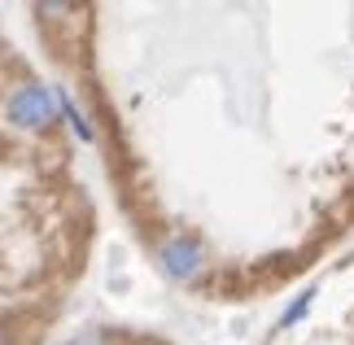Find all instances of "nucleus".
<instances>
[{
    "label": "nucleus",
    "mask_w": 354,
    "mask_h": 345,
    "mask_svg": "<svg viewBox=\"0 0 354 345\" xmlns=\"http://www.w3.org/2000/svg\"><path fill=\"white\" fill-rule=\"evenodd\" d=\"M62 109H66V118H71V127H75V136H84V140H88V122H84V114H79V109H75V101H71V96H66L62 92Z\"/></svg>",
    "instance_id": "nucleus-4"
},
{
    "label": "nucleus",
    "mask_w": 354,
    "mask_h": 345,
    "mask_svg": "<svg viewBox=\"0 0 354 345\" xmlns=\"http://www.w3.org/2000/svg\"><path fill=\"white\" fill-rule=\"evenodd\" d=\"M79 345H105V341H97V337H88V341H79Z\"/></svg>",
    "instance_id": "nucleus-5"
},
{
    "label": "nucleus",
    "mask_w": 354,
    "mask_h": 345,
    "mask_svg": "<svg viewBox=\"0 0 354 345\" xmlns=\"http://www.w3.org/2000/svg\"><path fill=\"white\" fill-rule=\"evenodd\" d=\"M162 262H167L171 275H193L197 262H201V254H197V245L175 241V245H167V250H162Z\"/></svg>",
    "instance_id": "nucleus-2"
},
{
    "label": "nucleus",
    "mask_w": 354,
    "mask_h": 345,
    "mask_svg": "<svg viewBox=\"0 0 354 345\" xmlns=\"http://www.w3.org/2000/svg\"><path fill=\"white\" fill-rule=\"evenodd\" d=\"M9 118L26 122V127H48L53 122V101L44 88H18L9 96Z\"/></svg>",
    "instance_id": "nucleus-1"
},
{
    "label": "nucleus",
    "mask_w": 354,
    "mask_h": 345,
    "mask_svg": "<svg viewBox=\"0 0 354 345\" xmlns=\"http://www.w3.org/2000/svg\"><path fill=\"white\" fill-rule=\"evenodd\" d=\"M0 345H5V341H0Z\"/></svg>",
    "instance_id": "nucleus-6"
},
{
    "label": "nucleus",
    "mask_w": 354,
    "mask_h": 345,
    "mask_svg": "<svg viewBox=\"0 0 354 345\" xmlns=\"http://www.w3.org/2000/svg\"><path fill=\"white\" fill-rule=\"evenodd\" d=\"M310 301H315V288H306V297H297L293 306L284 310V319H280V324H284V328H289V324H297V319H302V315L310 310Z\"/></svg>",
    "instance_id": "nucleus-3"
}]
</instances>
